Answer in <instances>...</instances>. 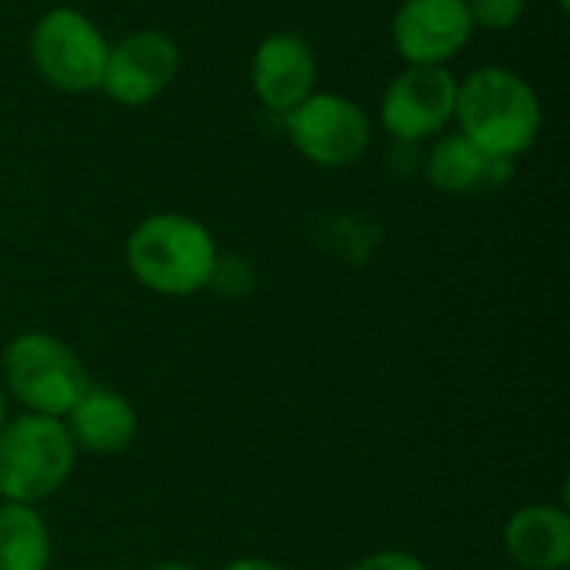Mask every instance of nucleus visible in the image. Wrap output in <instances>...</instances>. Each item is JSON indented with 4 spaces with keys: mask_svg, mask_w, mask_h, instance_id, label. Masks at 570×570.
<instances>
[{
    "mask_svg": "<svg viewBox=\"0 0 570 570\" xmlns=\"http://www.w3.org/2000/svg\"><path fill=\"white\" fill-rule=\"evenodd\" d=\"M454 120L484 154L514 160L531 150L541 134V100L521 73L481 67L458 83Z\"/></svg>",
    "mask_w": 570,
    "mask_h": 570,
    "instance_id": "nucleus-1",
    "label": "nucleus"
},
{
    "mask_svg": "<svg viewBox=\"0 0 570 570\" xmlns=\"http://www.w3.org/2000/svg\"><path fill=\"white\" fill-rule=\"evenodd\" d=\"M217 244L210 230L187 214H150L127 237V267L134 281L164 297H190L210 284Z\"/></svg>",
    "mask_w": 570,
    "mask_h": 570,
    "instance_id": "nucleus-2",
    "label": "nucleus"
},
{
    "mask_svg": "<svg viewBox=\"0 0 570 570\" xmlns=\"http://www.w3.org/2000/svg\"><path fill=\"white\" fill-rule=\"evenodd\" d=\"M77 448L60 417L20 414L0 431V498L37 504L60 491L73 474Z\"/></svg>",
    "mask_w": 570,
    "mask_h": 570,
    "instance_id": "nucleus-3",
    "label": "nucleus"
},
{
    "mask_svg": "<svg viewBox=\"0 0 570 570\" xmlns=\"http://www.w3.org/2000/svg\"><path fill=\"white\" fill-rule=\"evenodd\" d=\"M3 384L30 411L67 417V411L90 387L73 347L43 331H23L3 347Z\"/></svg>",
    "mask_w": 570,
    "mask_h": 570,
    "instance_id": "nucleus-4",
    "label": "nucleus"
},
{
    "mask_svg": "<svg viewBox=\"0 0 570 570\" xmlns=\"http://www.w3.org/2000/svg\"><path fill=\"white\" fill-rule=\"evenodd\" d=\"M110 43L97 30V23L73 10V7H53L47 10L30 33V60L37 73L67 94H87L97 90L104 80Z\"/></svg>",
    "mask_w": 570,
    "mask_h": 570,
    "instance_id": "nucleus-5",
    "label": "nucleus"
},
{
    "mask_svg": "<svg viewBox=\"0 0 570 570\" xmlns=\"http://www.w3.org/2000/svg\"><path fill=\"white\" fill-rule=\"evenodd\" d=\"M284 130L301 157L317 167H351L371 144L367 114L341 94H311L284 114Z\"/></svg>",
    "mask_w": 570,
    "mask_h": 570,
    "instance_id": "nucleus-6",
    "label": "nucleus"
},
{
    "mask_svg": "<svg viewBox=\"0 0 570 570\" xmlns=\"http://www.w3.org/2000/svg\"><path fill=\"white\" fill-rule=\"evenodd\" d=\"M454 100L458 80L448 67H407L384 90V130L404 144L428 140L454 120Z\"/></svg>",
    "mask_w": 570,
    "mask_h": 570,
    "instance_id": "nucleus-7",
    "label": "nucleus"
},
{
    "mask_svg": "<svg viewBox=\"0 0 570 570\" xmlns=\"http://www.w3.org/2000/svg\"><path fill=\"white\" fill-rule=\"evenodd\" d=\"M474 23L464 0H404L391 23V40L407 67H444L464 50Z\"/></svg>",
    "mask_w": 570,
    "mask_h": 570,
    "instance_id": "nucleus-8",
    "label": "nucleus"
},
{
    "mask_svg": "<svg viewBox=\"0 0 570 570\" xmlns=\"http://www.w3.org/2000/svg\"><path fill=\"white\" fill-rule=\"evenodd\" d=\"M177 67L180 53L167 33L137 30L110 47L100 90L124 107H140L150 104L177 77Z\"/></svg>",
    "mask_w": 570,
    "mask_h": 570,
    "instance_id": "nucleus-9",
    "label": "nucleus"
},
{
    "mask_svg": "<svg viewBox=\"0 0 570 570\" xmlns=\"http://www.w3.org/2000/svg\"><path fill=\"white\" fill-rule=\"evenodd\" d=\"M250 83L257 100L267 110L287 114L304 97L314 94L317 83V60L304 37L297 33H271L254 50Z\"/></svg>",
    "mask_w": 570,
    "mask_h": 570,
    "instance_id": "nucleus-10",
    "label": "nucleus"
},
{
    "mask_svg": "<svg viewBox=\"0 0 570 570\" xmlns=\"http://www.w3.org/2000/svg\"><path fill=\"white\" fill-rule=\"evenodd\" d=\"M67 434L77 451L87 454H120L137 438L134 404L107 387H87L80 401L67 411Z\"/></svg>",
    "mask_w": 570,
    "mask_h": 570,
    "instance_id": "nucleus-11",
    "label": "nucleus"
},
{
    "mask_svg": "<svg viewBox=\"0 0 570 570\" xmlns=\"http://www.w3.org/2000/svg\"><path fill=\"white\" fill-rule=\"evenodd\" d=\"M504 548L521 570H564L570 564V518L564 508L531 504L511 514Z\"/></svg>",
    "mask_w": 570,
    "mask_h": 570,
    "instance_id": "nucleus-12",
    "label": "nucleus"
},
{
    "mask_svg": "<svg viewBox=\"0 0 570 570\" xmlns=\"http://www.w3.org/2000/svg\"><path fill=\"white\" fill-rule=\"evenodd\" d=\"M514 170V160L491 157L471 144L461 130L448 134L428 154V180L444 194H474L491 184H504Z\"/></svg>",
    "mask_w": 570,
    "mask_h": 570,
    "instance_id": "nucleus-13",
    "label": "nucleus"
},
{
    "mask_svg": "<svg viewBox=\"0 0 570 570\" xmlns=\"http://www.w3.org/2000/svg\"><path fill=\"white\" fill-rule=\"evenodd\" d=\"M50 568V534L30 504H0V570Z\"/></svg>",
    "mask_w": 570,
    "mask_h": 570,
    "instance_id": "nucleus-14",
    "label": "nucleus"
},
{
    "mask_svg": "<svg viewBox=\"0 0 570 570\" xmlns=\"http://www.w3.org/2000/svg\"><path fill=\"white\" fill-rule=\"evenodd\" d=\"M474 30H511L521 13H524V0H464Z\"/></svg>",
    "mask_w": 570,
    "mask_h": 570,
    "instance_id": "nucleus-15",
    "label": "nucleus"
},
{
    "mask_svg": "<svg viewBox=\"0 0 570 570\" xmlns=\"http://www.w3.org/2000/svg\"><path fill=\"white\" fill-rule=\"evenodd\" d=\"M207 287H214L224 297H244L254 287V267L244 257H234V254L220 257L217 254V264H214V274H210Z\"/></svg>",
    "mask_w": 570,
    "mask_h": 570,
    "instance_id": "nucleus-16",
    "label": "nucleus"
},
{
    "mask_svg": "<svg viewBox=\"0 0 570 570\" xmlns=\"http://www.w3.org/2000/svg\"><path fill=\"white\" fill-rule=\"evenodd\" d=\"M347 570H428L421 558L407 554V551H377L361 558L357 564H351Z\"/></svg>",
    "mask_w": 570,
    "mask_h": 570,
    "instance_id": "nucleus-17",
    "label": "nucleus"
},
{
    "mask_svg": "<svg viewBox=\"0 0 570 570\" xmlns=\"http://www.w3.org/2000/svg\"><path fill=\"white\" fill-rule=\"evenodd\" d=\"M224 570H287V568H281V564H274V561H267V558H237V561H230Z\"/></svg>",
    "mask_w": 570,
    "mask_h": 570,
    "instance_id": "nucleus-18",
    "label": "nucleus"
},
{
    "mask_svg": "<svg viewBox=\"0 0 570 570\" xmlns=\"http://www.w3.org/2000/svg\"><path fill=\"white\" fill-rule=\"evenodd\" d=\"M147 570H197L194 564H187V561H157V564H150Z\"/></svg>",
    "mask_w": 570,
    "mask_h": 570,
    "instance_id": "nucleus-19",
    "label": "nucleus"
},
{
    "mask_svg": "<svg viewBox=\"0 0 570 570\" xmlns=\"http://www.w3.org/2000/svg\"><path fill=\"white\" fill-rule=\"evenodd\" d=\"M3 424H7V401H3V391H0V431H3Z\"/></svg>",
    "mask_w": 570,
    "mask_h": 570,
    "instance_id": "nucleus-20",
    "label": "nucleus"
},
{
    "mask_svg": "<svg viewBox=\"0 0 570 570\" xmlns=\"http://www.w3.org/2000/svg\"><path fill=\"white\" fill-rule=\"evenodd\" d=\"M561 7H568V0H561Z\"/></svg>",
    "mask_w": 570,
    "mask_h": 570,
    "instance_id": "nucleus-21",
    "label": "nucleus"
},
{
    "mask_svg": "<svg viewBox=\"0 0 570 570\" xmlns=\"http://www.w3.org/2000/svg\"><path fill=\"white\" fill-rule=\"evenodd\" d=\"M508 570H521V568H508Z\"/></svg>",
    "mask_w": 570,
    "mask_h": 570,
    "instance_id": "nucleus-22",
    "label": "nucleus"
}]
</instances>
